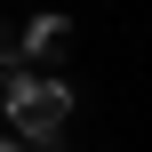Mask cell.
I'll return each mask as SVG.
<instances>
[{
	"mask_svg": "<svg viewBox=\"0 0 152 152\" xmlns=\"http://www.w3.org/2000/svg\"><path fill=\"white\" fill-rule=\"evenodd\" d=\"M0 104H8V136L16 144H56L64 120H72V88L56 72H16L0 88Z\"/></svg>",
	"mask_w": 152,
	"mask_h": 152,
	"instance_id": "1",
	"label": "cell"
},
{
	"mask_svg": "<svg viewBox=\"0 0 152 152\" xmlns=\"http://www.w3.org/2000/svg\"><path fill=\"white\" fill-rule=\"evenodd\" d=\"M64 56H72V24H64V16H32V24L16 32V64H24V72L64 64Z\"/></svg>",
	"mask_w": 152,
	"mask_h": 152,
	"instance_id": "2",
	"label": "cell"
},
{
	"mask_svg": "<svg viewBox=\"0 0 152 152\" xmlns=\"http://www.w3.org/2000/svg\"><path fill=\"white\" fill-rule=\"evenodd\" d=\"M16 72H24V64H16V32H8V24H0V88H8V80H16Z\"/></svg>",
	"mask_w": 152,
	"mask_h": 152,
	"instance_id": "3",
	"label": "cell"
}]
</instances>
